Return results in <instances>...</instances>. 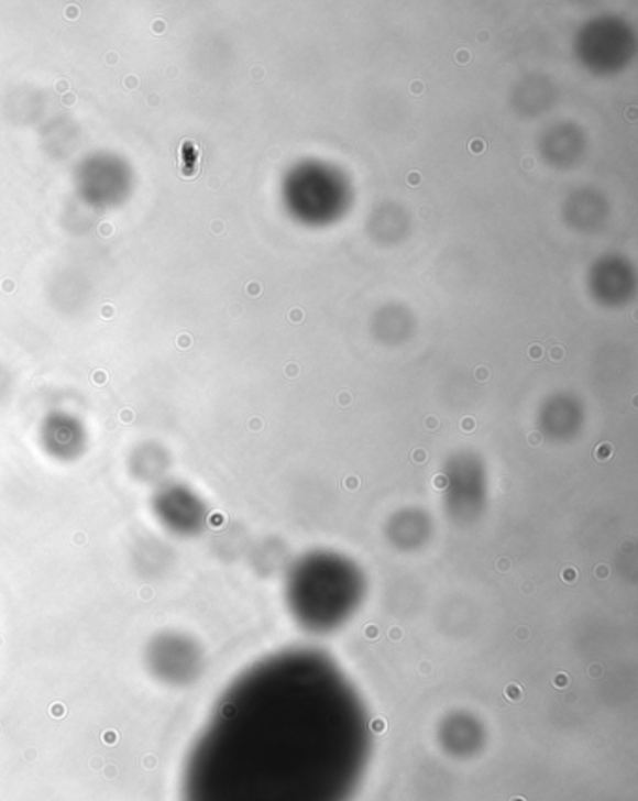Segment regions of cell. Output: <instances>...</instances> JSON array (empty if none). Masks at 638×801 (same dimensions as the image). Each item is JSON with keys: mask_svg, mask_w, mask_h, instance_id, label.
Returning <instances> with one entry per match:
<instances>
[{"mask_svg": "<svg viewBox=\"0 0 638 801\" xmlns=\"http://www.w3.org/2000/svg\"><path fill=\"white\" fill-rule=\"evenodd\" d=\"M470 151H472V152L485 151V144H483L482 139H476V141H472V143H470Z\"/></svg>", "mask_w": 638, "mask_h": 801, "instance_id": "obj_1", "label": "cell"}, {"mask_svg": "<svg viewBox=\"0 0 638 801\" xmlns=\"http://www.w3.org/2000/svg\"><path fill=\"white\" fill-rule=\"evenodd\" d=\"M458 61H461V63H466V61H469V51H459Z\"/></svg>", "mask_w": 638, "mask_h": 801, "instance_id": "obj_2", "label": "cell"}, {"mask_svg": "<svg viewBox=\"0 0 638 801\" xmlns=\"http://www.w3.org/2000/svg\"><path fill=\"white\" fill-rule=\"evenodd\" d=\"M419 180H421V178H419L418 173H410V176H408V182H410V184H419Z\"/></svg>", "mask_w": 638, "mask_h": 801, "instance_id": "obj_3", "label": "cell"}, {"mask_svg": "<svg viewBox=\"0 0 638 801\" xmlns=\"http://www.w3.org/2000/svg\"><path fill=\"white\" fill-rule=\"evenodd\" d=\"M414 90H416V92H421V83H414L413 92Z\"/></svg>", "mask_w": 638, "mask_h": 801, "instance_id": "obj_4", "label": "cell"}, {"mask_svg": "<svg viewBox=\"0 0 638 801\" xmlns=\"http://www.w3.org/2000/svg\"><path fill=\"white\" fill-rule=\"evenodd\" d=\"M530 352H532V356H536V358L541 356V354H539V352H541V351H539L538 347H536V349H532V351H530Z\"/></svg>", "mask_w": 638, "mask_h": 801, "instance_id": "obj_5", "label": "cell"}]
</instances>
